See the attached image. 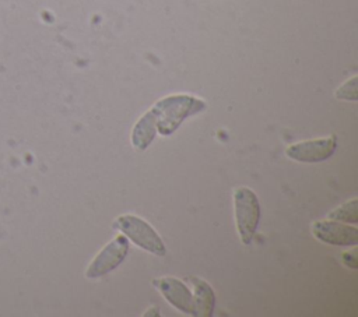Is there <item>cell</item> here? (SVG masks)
<instances>
[{
  "label": "cell",
  "instance_id": "obj_6",
  "mask_svg": "<svg viewBox=\"0 0 358 317\" xmlns=\"http://www.w3.org/2000/svg\"><path fill=\"white\" fill-rule=\"evenodd\" d=\"M312 233L320 242L334 246H355L358 243V229L334 219L316 221Z\"/></svg>",
  "mask_w": 358,
  "mask_h": 317
},
{
  "label": "cell",
  "instance_id": "obj_9",
  "mask_svg": "<svg viewBox=\"0 0 358 317\" xmlns=\"http://www.w3.org/2000/svg\"><path fill=\"white\" fill-rule=\"evenodd\" d=\"M155 133H157V124L152 113L148 110L138 119V121L133 127L131 142L137 149L143 151L152 142Z\"/></svg>",
  "mask_w": 358,
  "mask_h": 317
},
{
  "label": "cell",
  "instance_id": "obj_8",
  "mask_svg": "<svg viewBox=\"0 0 358 317\" xmlns=\"http://www.w3.org/2000/svg\"><path fill=\"white\" fill-rule=\"evenodd\" d=\"M190 281L194 288V295H193L194 316L210 317L214 311V304H215V295L213 292V288L206 281L199 278H192Z\"/></svg>",
  "mask_w": 358,
  "mask_h": 317
},
{
  "label": "cell",
  "instance_id": "obj_4",
  "mask_svg": "<svg viewBox=\"0 0 358 317\" xmlns=\"http://www.w3.org/2000/svg\"><path fill=\"white\" fill-rule=\"evenodd\" d=\"M129 251V242L124 235L116 236L110 240L90 263L85 277L87 278H99L112 270H115L126 257Z\"/></svg>",
  "mask_w": 358,
  "mask_h": 317
},
{
  "label": "cell",
  "instance_id": "obj_12",
  "mask_svg": "<svg viewBox=\"0 0 358 317\" xmlns=\"http://www.w3.org/2000/svg\"><path fill=\"white\" fill-rule=\"evenodd\" d=\"M343 261L352 270H355L357 265V256L355 251H350V253H343Z\"/></svg>",
  "mask_w": 358,
  "mask_h": 317
},
{
  "label": "cell",
  "instance_id": "obj_10",
  "mask_svg": "<svg viewBox=\"0 0 358 317\" xmlns=\"http://www.w3.org/2000/svg\"><path fill=\"white\" fill-rule=\"evenodd\" d=\"M358 201L357 198H352L344 204H341L340 207H337L336 209H333L329 214L330 219L334 221H341V222H351V223H357L358 222Z\"/></svg>",
  "mask_w": 358,
  "mask_h": 317
},
{
  "label": "cell",
  "instance_id": "obj_3",
  "mask_svg": "<svg viewBox=\"0 0 358 317\" xmlns=\"http://www.w3.org/2000/svg\"><path fill=\"white\" fill-rule=\"evenodd\" d=\"M115 228L120 229L124 236L130 237L141 249L157 256H165L166 249L162 239L154 228L140 216L130 214L120 215L115 221Z\"/></svg>",
  "mask_w": 358,
  "mask_h": 317
},
{
  "label": "cell",
  "instance_id": "obj_7",
  "mask_svg": "<svg viewBox=\"0 0 358 317\" xmlns=\"http://www.w3.org/2000/svg\"><path fill=\"white\" fill-rule=\"evenodd\" d=\"M152 283L161 290L164 297L175 306L178 310L194 316V306H193V295L189 288L179 279L172 277H165L161 279L152 281Z\"/></svg>",
  "mask_w": 358,
  "mask_h": 317
},
{
  "label": "cell",
  "instance_id": "obj_5",
  "mask_svg": "<svg viewBox=\"0 0 358 317\" xmlns=\"http://www.w3.org/2000/svg\"><path fill=\"white\" fill-rule=\"evenodd\" d=\"M337 148V138L336 135H330L326 138H316V140H306L289 145L285 149L288 158L298 161V162H322L330 158Z\"/></svg>",
  "mask_w": 358,
  "mask_h": 317
},
{
  "label": "cell",
  "instance_id": "obj_1",
  "mask_svg": "<svg viewBox=\"0 0 358 317\" xmlns=\"http://www.w3.org/2000/svg\"><path fill=\"white\" fill-rule=\"evenodd\" d=\"M206 106V102L196 96L175 94L159 99L150 112L154 116L157 131L161 135H171L186 117L203 112Z\"/></svg>",
  "mask_w": 358,
  "mask_h": 317
},
{
  "label": "cell",
  "instance_id": "obj_2",
  "mask_svg": "<svg viewBox=\"0 0 358 317\" xmlns=\"http://www.w3.org/2000/svg\"><path fill=\"white\" fill-rule=\"evenodd\" d=\"M235 219L241 240L249 244L260 221V204L257 196L248 187H239L234 193Z\"/></svg>",
  "mask_w": 358,
  "mask_h": 317
},
{
  "label": "cell",
  "instance_id": "obj_11",
  "mask_svg": "<svg viewBox=\"0 0 358 317\" xmlns=\"http://www.w3.org/2000/svg\"><path fill=\"white\" fill-rule=\"evenodd\" d=\"M336 96L338 99H348V101H357V77H352L347 82H344L336 92Z\"/></svg>",
  "mask_w": 358,
  "mask_h": 317
}]
</instances>
